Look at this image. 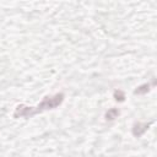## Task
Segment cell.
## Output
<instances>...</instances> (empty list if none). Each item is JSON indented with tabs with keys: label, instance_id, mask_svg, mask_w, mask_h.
<instances>
[{
	"label": "cell",
	"instance_id": "cell-4",
	"mask_svg": "<svg viewBox=\"0 0 157 157\" xmlns=\"http://www.w3.org/2000/svg\"><path fill=\"white\" fill-rule=\"evenodd\" d=\"M148 90H150V85L148 83H144V85L139 86L135 90V94H145V93L148 92Z\"/></svg>",
	"mask_w": 157,
	"mask_h": 157
},
{
	"label": "cell",
	"instance_id": "cell-1",
	"mask_svg": "<svg viewBox=\"0 0 157 157\" xmlns=\"http://www.w3.org/2000/svg\"><path fill=\"white\" fill-rule=\"evenodd\" d=\"M64 101V93H56L54 96H48L44 97L42 103L38 104L37 107H27L23 104H20L16 107L15 112H13V118H28L32 117L37 113H40L43 110L47 109H54L58 105L61 104V102Z\"/></svg>",
	"mask_w": 157,
	"mask_h": 157
},
{
	"label": "cell",
	"instance_id": "cell-5",
	"mask_svg": "<svg viewBox=\"0 0 157 157\" xmlns=\"http://www.w3.org/2000/svg\"><path fill=\"white\" fill-rule=\"evenodd\" d=\"M114 98H115L117 101H119V102H123V101L125 99V94H124V92H123V91L117 90V91L114 92Z\"/></svg>",
	"mask_w": 157,
	"mask_h": 157
},
{
	"label": "cell",
	"instance_id": "cell-2",
	"mask_svg": "<svg viewBox=\"0 0 157 157\" xmlns=\"http://www.w3.org/2000/svg\"><path fill=\"white\" fill-rule=\"evenodd\" d=\"M150 123H135L132 126V134L134 136H141L145 134V131L148 129Z\"/></svg>",
	"mask_w": 157,
	"mask_h": 157
},
{
	"label": "cell",
	"instance_id": "cell-3",
	"mask_svg": "<svg viewBox=\"0 0 157 157\" xmlns=\"http://www.w3.org/2000/svg\"><path fill=\"white\" fill-rule=\"evenodd\" d=\"M118 115H119V109H117V108H110V109H108V112L105 113V119H107V120H114Z\"/></svg>",
	"mask_w": 157,
	"mask_h": 157
}]
</instances>
